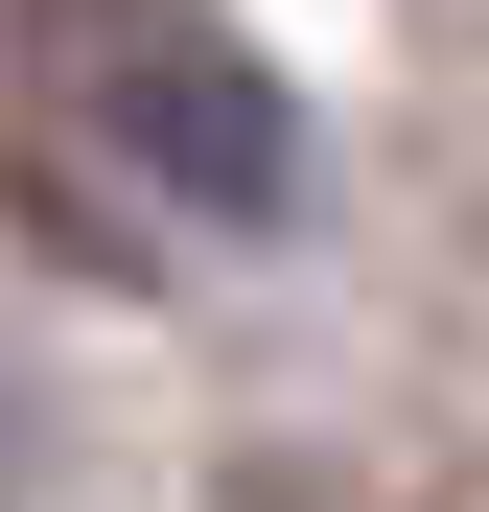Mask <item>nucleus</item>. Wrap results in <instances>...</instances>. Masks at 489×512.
<instances>
[{
    "instance_id": "f257e3e1",
    "label": "nucleus",
    "mask_w": 489,
    "mask_h": 512,
    "mask_svg": "<svg viewBox=\"0 0 489 512\" xmlns=\"http://www.w3.org/2000/svg\"><path fill=\"white\" fill-rule=\"evenodd\" d=\"M280 70L233 0H0V187L70 256H210L280 210Z\"/></svg>"
}]
</instances>
